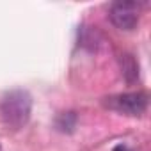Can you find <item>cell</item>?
I'll return each mask as SVG.
<instances>
[{"label":"cell","mask_w":151,"mask_h":151,"mask_svg":"<svg viewBox=\"0 0 151 151\" xmlns=\"http://www.w3.org/2000/svg\"><path fill=\"white\" fill-rule=\"evenodd\" d=\"M121 69H123V75L128 84H133L139 80V64L135 62L133 55L130 53L121 55Z\"/></svg>","instance_id":"obj_4"},{"label":"cell","mask_w":151,"mask_h":151,"mask_svg":"<svg viewBox=\"0 0 151 151\" xmlns=\"http://www.w3.org/2000/svg\"><path fill=\"white\" fill-rule=\"evenodd\" d=\"M0 151H2V146H0Z\"/></svg>","instance_id":"obj_7"},{"label":"cell","mask_w":151,"mask_h":151,"mask_svg":"<svg viewBox=\"0 0 151 151\" xmlns=\"http://www.w3.org/2000/svg\"><path fill=\"white\" fill-rule=\"evenodd\" d=\"M142 7H144V4H140V2L119 0V2H114L110 6L109 18L117 29H121V30H133L139 25Z\"/></svg>","instance_id":"obj_3"},{"label":"cell","mask_w":151,"mask_h":151,"mask_svg":"<svg viewBox=\"0 0 151 151\" xmlns=\"http://www.w3.org/2000/svg\"><path fill=\"white\" fill-rule=\"evenodd\" d=\"M112 151H133L132 147H128V146H124V144H117Z\"/></svg>","instance_id":"obj_6"},{"label":"cell","mask_w":151,"mask_h":151,"mask_svg":"<svg viewBox=\"0 0 151 151\" xmlns=\"http://www.w3.org/2000/svg\"><path fill=\"white\" fill-rule=\"evenodd\" d=\"M75 124H77V116H75V112H64L59 116L57 119V128L62 130V132H71L75 128Z\"/></svg>","instance_id":"obj_5"},{"label":"cell","mask_w":151,"mask_h":151,"mask_svg":"<svg viewBox=\"0 0 151 151\" xmlns=\"http://www.w3.org/2000/svg\"><path fill=\"white\" fill-rule=\"evenodd\" d=\"M147 101L149 96L144 91H133V93H123V94H114L103 100V105L114 112L139 117L147 110Z\"/></svg>","instance_id":"obj_2"},{"label":"cell","mask_w":151,"mask_h":151,"mask_svg":"<svg viewBox=\"0 0 151 151\" xmlns=\"http://www.w3.org/2000/svg\"><path fill=\"white\" fill-rule=\"evenodd\" d=\"M30 112L32 96L25 89H13L0 101V116L4 123L13 130L23 128L30 119Z\"/></svg>","instance_id":"obj_1"}]
</instances>
